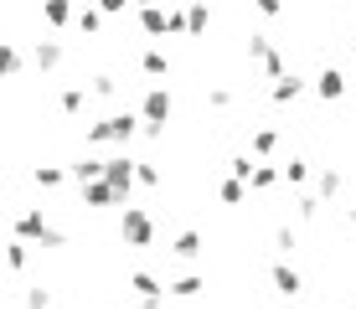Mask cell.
<instances>
[{"mask_svg":"<svg viewBox=\"0 0 356 309\" xmlns=\"http://www.w3.org/2000/svg\"><path fill=\"white\" fill-rule=\"evenodd\" d=\"M26 309H52V289H42V283L26 289Z\"/></svg>","mask_w":356,"mask_h":309,"instance_id":"cell-35","label":"cell"},{"mask_svg":"<svg viewBox=\"0 0 356 309\" xmlns=\"http://www.w3.org/2000/svg\"><path fill=\"white\" fill-rule=\"evenodd\" d=\"M227 170H232L238 181H253V170H259V155H253V150H248V155H232Z\"/></svg>","mask_w":356,"mask_h":309,"instance_id":"cell-29","label":"cell"},{"mask_svg":"<svg viewBox=\"0 0 356 309\" xmlns=\"http://www.w3.org/2000/svg\"><path fill=\"white\" fill-rule=\"evenodd\" d=\"M134 181H140L145 191H155V185H161V170H155L150 160H140V170H134Z\"/></svg>","mask_w":356,"mask_h":309,"instance_id":"cell-34","label":"cell"},{"mask_svg":"<svg viewBox=\"0 0 356 309\" xmlns=\"http://www.w3.org/2000/svg\"><path fill=\"white\" fill-rule=\"evenodd\" d=\"M42 21L52 36H63L67 26H78V0H42Z\"/></svg>","mask_w":356,"mask_h":309,"instance_id":"cell-8","label":"cell"},{"mask_svg":"<svg viewBox=\"0 0 356 309\" xmlns=\"http://www.w3.org/2000/svg\"><path fill=\"white\" fill-rule=\"evenodd\" d=\"M119 242L124 247H155V217L145 206H124L119 217Z\"/></svg>","mask_w":356,"mask_h":309,"instance_id":"cell-3","label":"cell"},{"mask_svg":"<svg viewBox=\"0 0 356 309\" xmlns=\"http://www.w3.org/2000/svg\"><path fill=\"white\" fill-rule=\"evenodd\" d=\"M207 103L212 108H232V88H207Z\"/></svg>","mask_w":356,"mask_h":309,"instance_id":"cell-38","label":"cell"},{"mask_svg":"<svg viewBox=\"0 0 356 309\" xmlns=\"http://www.w3.org/2000/svg\"><path fill=\"white\" fill-rule=\"evenodd\" d=\"M253 10H259L264 21H279L284 16V0H253Z\"/></svg>","mask_w":356,"mask_h":309,"instance_id":"cell-36","label":"cell"},{"mask_svg":"<svg viewBox=\"0 0 356 309\" xmlns=\"http://www.w3.org/2000/svg\"><path fill=\"white\" fill-rule=\"evenodd\" d=\"M129 289L140 294V299H155V294H170V289H161V278H155V274H145V268H134V274H129Z\"/></svg>","mask_w":356,"mask_h":309,"instance_id":"cell-21","label":"cell"},{"mask_svg":"<svg viewBox=\"0 0 356 309\" xmlns=\"http://www.w3.org/2000/svg\"><path fill=\"white\" fill-rule=\"evenodd\" d=\"M140 309H165V294H155V299H140Z\"/></svg>","mask_w":356,"mask_h":309,"instance_id":"cell-39","label":"cell"},{"mask_svg":"<svg viewBox=\"0 0 356 309\" xmlns=\"http://www.w3.org/2000/svg\"><path fill=\"white\" fill-rule=\"evenodd\" d=\"M145 129V119L140 114H108V119H98V124H88V134H83V144H119V150H124V144L134 140V134Z\"/></svg>","mask_w":356,"mask_h":309,"instance_id":"cell-1","label":"cell"},{"mask_svg":"<svg viewBox=\"0 0 356 309\" xmlns=\"http://www.w3.org/2000/svg\"><path fill=\"white\" fill-rule=\"evenodd\" d=\"M98 10H104V16H124V10L134 6V0H93Z\"/></svg>","mask_w":356,"mask_h":309,"instance_id":"cell-37","label":"cell"},{"mask_svg":"<svg viewBox=\"0 0 356 309\" xmlns=\"http://www.w3.org/2000/svg\"><path fill=\"white\" fill-rule=\"evenodd\" d=\"M351 52H356V36H351Z\"/></svg>","mask_w":356,"mask_h":309,"instance_id":"cell-42","label":"cell"},{"mask_svg":"<svg viewBox=\"0 0 356 309\" xmlns=\"http://www.w3.org/2000/svg\"><path fill=\"white\" fill-rule=\"evenodd\" d=\"M10 237H26V242H42V247H67V232L52 227L42 206H26V212L16 217V227H10Z\"/></svg>","mask_w":356,"mask_h":309,"instance_id":"cell-2","label":"cell"},{"mask_svg":"<svg viewBox=\"0 0 356 309\" xmlns=\"http://www.w3.org/2000/svg\"><path fill=\"white\" fill-rule=\"evenodd\" d=\"M36 72H63V62H67V47H63V36H47V42H36Z\"/></svg>","mask_w":356,"mask_h":309,"instance_id":"cell-11","label":"cell"},{"mask_svg":"<svg viewBox=\"0 0 356 309\" xmlns=\"http://www.w3.org/2000/svg\"><path fill=\"white\" fill-rule=\"evenodd\" d=\"M31 181L42 185V191H57V185H67V181H72V170H67V165H36V170H31Z\"/></svg>","mask_w":356,"mask_h":309,"instance_id":"cell-18","label":"cell"},{"mask_svg":"<svg viewBox=\"0 0 356 309\" xmlns=\"http://www.w3.org/2000/svg\"><path fill=\"white\" fill-rule=\"evenodd\" d=\"M279 181H284V170L268 165V160H259V170H253V181H248V185H253V191H274Z\"/></svg>","mask_w":356,"mask_h":309,"instance_id":"cell-25","label":"cell"},{"mask_svg":"<svg viewBox=\"0 0 356 309\" xmlns=\"http://www.w3.org/2000/svg\"><path fill=\"white\" fill-rule=\"evenodd\" d=\"M351 227H356V185H351Z\"/></svg>","mask_w":356,"mask_h":309,"instance_id":"cell-40","label":"cell"},{"mask_svg":"<svg viewBox=\"0 0 356 309\" xmlns=\"http://www.w3.org/2000/svg\"><path fill=\"white\" fill-rule=\"evenodd\" d=\"M140 72H145V78H165V72H170V57L161 52V47H145V52H140Z\"/></svg>","mask_w":356,"mask_h":309,"instance_id":"cell-19","label":"cell"},{"mask_svg":"<svg viewBox=\"0 0 356 309\" xmlns=\"http://www.w3.org/2000/svg\"><path fill=\"white\" fill-rule=\"evenodd\" d=\"M170 114H176L170 88H165V83H150V88L140 93V119H145V124H170Z\"/></svg>","mask_w":356,"mask_h":309,"instance_id":"cell-5","label":"cell"},{"mask_svg":"<svg viewBox=\"0 0 356 309\" xmlns=\"http://www.w3.org/2000/svg\"><path fill=\"white\" fill-rule=\"evenodd\" d=\"M134 26H140V36H150V42L170 36V6H145V10H134Z\"/></svg>","mask_w":356,"mask_h":309,"instance_id":"cell-9","label":"cell"},{"mask_svg":"<svg viewBox=\"0 0 356 309\" xmlns=\"http://www.w3.org/2000/svg\"><path fill=\"white\" fill-rule=\"evenodd\" d=\"M72 181H78V185H88V181H104V170H108V160H98V155H78V160H72Z\"/></svg>","mask_w":356,"mask_h":309,"instance_id":"cell-13","label":"cell"},{"mask_svg":"<svg viewBox=\"0 0 356 309\" xmlns=\"http://www.w3.org/2000/svg\"><path fill=\"white\" fill-rule=\"evenodd\" d=\"M104 21H108V16L93 6V0H78V31H83V36H98V31H104Z\"/></svg>","mask_w":356,"mask_h":309,"instance_id":"cell-16","label":"cell"},{"mask_svg":"<svg viewBox=\"0 0 356 309\" xmlns=\"http://www.w3.org/2000/svg\"><path fill=\"white\" fill-rule=\"evenodd\" d=\"M268 278H274L279 299H300V294H305V278H300V268H289V258H279V263L268 268Z\"/></svg>","mask_w":356,"mask_h":309,"instance_id":"cell-10","label":"cell"},{"mask_svg":"<svg viewBox=\"0 0 356 309\" xmlns=\"http://www.w3.org/2000/svg\"><path fill=\"white\" fill-rule=\"evenodd\" d=\"M310 93L321 98V103H336V98H346V72L336 67V62H325L321 72H315V83H310Z\"/></svg>","mask_w":356,"mask_h":309,"instance_id":"cell-7","label":"cell"},{"mask_svg":"<svg viewBox=\"0 0 356 309\" xmlns=\"http://www.w3.org/2000/svg\"><path fill=\"white\" fill-rule=\"evenodd\" d=\"M294 217H300V222H315V217H321V196L300 191V196H294Z\"/></svg>","mask_w":356,"mask_h":309,"instance_id":"cell-28","label":"cell"},{"mask_svg":"<svg viewBox=\"0 0 356 309\" xmlns=\"http://www.w3.org/2000/svg\"><path fill=\"white\" fill-rule=\"evenodd\" d=\"M78 191H83V206H93V212H104V206H129L108 181H88V185H78Z\"/></svg>","mask_w":356,"mask_h":309,"instance_id":"cell-12","label":"cell"},{"mask_svg":"<svg viewBox=\"0 0 356 309\" xmlns=\"http://www.w3.org/2000/svg\"><path fill=\"white\" fill-rule=\"evenodd\" d=\"M6 263H10V274H26V263H31V242H26V237H10Z\"/></svg>","mask_w":356,"mask_h":309,"instance_id":"cell-23","label":"cell"},{"mask_svg":"<svg viewBox=\"0 0 356 309\" xmlns=\"http://www.w3.org/2000/svg\"><path fill=\"white\" fill-rule=\"evenodd\" d=\"M88 98H93V88H83V83H67V88L57 93V108L72 119V114H83V108H88Z\"/></svg>","mask_w":356,"mask_h":309,"instance_id":"cell-14","label":"cell"},{"mask_svg":"<svg viewBox=\"0 0 356 309\" xmlns=\"http://www.w3.org/2000/svg\"><path fill=\"white\" fill-rule=\"evenodd\" d=\"M305 88H310V83H305L300 72H284V78H279L274 88H268V98H274V103H294V98H300Z\"/></svg>","mask_w":356,"mask_h":309,"instance_id":"cell-15","label":"cell"},{"mask_svg":"<svg viewBox=\"0 0 356 309\" xmlns=\"http://www.w3.org/2000/svg\"><path fill=\"white\" fill-rule=\"evenodd\" d=\"M248 150H253V155H259V160H268V155H274V150H279V129H268V124H264V129H253V140H248Z\"/></svg>","mask_w":356,"mask_h":309,"instance_id":"cell-22","label":"cell"},{"mask_svg":"<svg viewBox=\"0 0 356 309\" xmlns=\"http://www.w3.org/2000/svg\"><path fill=\"white\" fill-rule=\"evenodd\" d=\"M170 253H176V258H202L207 253V237H202V232H176V242H170Z\"/></svg>","mask_w":356,"mask_h":309,"instance_id":"cell-17","label":"cell"},{"mask_svg":"<svg viewBox=\"0 0 356 309\" xmlns=\"http://www.w3.org/2000/svg\"><path fill=\"white\" fill-rule=\"evenodd\" d=\"M6 72H10V83H21V72H26V52L16 42H6Z\"/></svg>","mask_w":356,"mask_h":309,"instance_id":"cell-30","label":"cell"},{"mask_svg":"<svg viewBox=\"0 0 356 309\" xmlns=\"http://www.w3.org/2000/svg\"><path fill=\"white\" fill-rule=\"evenodd\" d=\"M186 21H191L186 36H207V26H212V10H207V0H191V6H186Z\"/></svg>","mask_w":356,"mask_h":309,"instance_id":"cell-26","label":"cell"},{"mask_svg":"<svg viewBox=\"0 0 356 309\" xmlns=\"http://www.w3.org/2000/svg\"><path fill=\"white\" fill-rule=\"evenodd\" d=\"M248 57L259 62V72H264L268 83H279V78H284V72H289V62H284V52H279V47L268 42V36H248Z\"/></svg>","mask_w":356,"mask_h":309,"instance_id":"cell-4","label":"cell"},{"mask_svg":"<svg viewBox=\"0 0 356 309\" xmlns=\"http://www.w3.org/2000/svg\"><path fill=\"white\" fill-rule=\"evenodd\" d=\"M305 176H310V165H305L300 155H294V160H284V181H289V185H305Z\"/></svg>","mask_w":356,"mask_h":309,"instance_id":"cell-33","label":"cell"},{"mask_svg":"<svg viewBox=\"0 0 356 309\" xmlns=\"http://www.w3.org/2000/svg\"><path fill=\"white\" fill-rule=\"evenodd\" d=\"M119 93V78H114V72H98V78H93V98H114Z\"/></svg>","mask_w":356,"mask_h":309,"instance_id":"cell-32","label":"cell"},{"mask_svg":"<svg viewBox=\"0 0 356 309\" xmlns=\"http://www.w3.org/2000/svg\"><path fill=\"white\" fill-rule=\"evenodd\" d=\"M134 170H140V160H129L124 150H119V155H108V170H104V181L114 185V191L124 196V201H129V191H134V185H140V181H134Z\"/></svg>","mask_w":356,"mask_h":309,"instance_id":"cell-6","label":"cell"},{"mask_svg":"<svg viewBox=\"0 0 356 309\" xmlns=\"http://www.w3.org/2000/svg\"><path fill=\"white\" fill-rule=\"evenodd\" d=\"M186 6H191V0H186Z\"/></svg>","mask_w":356,"mask_h":309,"instance_id":"cell-43","label":"cell"},{"mask_svg":"<svg viewBox=\"0 0 356 309\" xmlns=\"http://www.w3.org/2000/svg\"><path fill=\"white\" fill-rule=\"evenodd\" d=\"M145 6H161V0H134V10H145Z\"/></svg>","mask_w":356,"mask_h":309,"instance_id":"cell-41","label":"cell"},{"mask_svg":"<svg viewBox=\"0 0 356 309\" xmlns=\"http://www.w3.org/2000/svg\"><path fill=\"white\" fill-rule=\"evenodd\" d=\"M341 191H346V181H341V170H321V181H315V196H321V201H336Z\"/></svg>","mask_w":356,"mask_h":309,"instance_id":"cell-24","label":"cell"},{"mask_svg":"<svg viewBox=\"0 0 356 309\" xmlns=\"http://www.w3.org/2000/svg\"><path fill=\"white\" fill-rule=\"evenodd\" d=\"M248 191H253V185H248V181H238V176H227L222 185H217V196H222V206H243V201H248Z\"/></svg>","mask_w":356,"mask_h":309,"instance_id":"cell-20","label":"cell"},{"mask_svg":"<svg viewBox=\"0 0 356 309\" xmlns=\"http://www.w3.org/2000/svg\"><path fill=\"white\" fill-rule=\"evenodd\" d=\"M202 289H207V278H202V274H186V278L170 283V294H176V299H196Z\"/></svg>","mask_w":356,"mask_h":309,"instance_id":"cell-27","label":"cell"},{"mask_svg":"<svg viewBox=\"0 0 356 309\" xmlns=\"http://www.w3.org/2000/svg\"><path fill=\"white\" fill-rule=\"evenodd\" d=\"M294 247H300V232H294V227H279V232H274V253H279V258H289Z\"/></svg>","mask_w":356,"mask_h":309,"instance_id":"cell-31","label":"cell"}]
</instances>
